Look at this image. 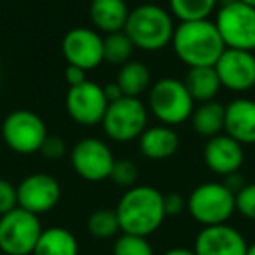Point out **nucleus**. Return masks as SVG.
<instances>
[{
	"mask_svg": "<svg viewBox=\"0 0 255 255\" xmlns=\"http://www.w3.org/2000/svg\"><path fill=\"white\" fill-rule=\"evenodd\" d=\"M163 196L150 185L129 187L117 203V219L124 234L147 238L156 233L166 219Z\"/></svg>",
	"mask_w": 255,
	"mask_h": 255,
	"instance_id": "obj_1",
	"label": "nucleus"
},
{
	"mask_svg": "<svg viewBox=\"0 0 255 255\" xmlns=\"http://www.w3.org/2000/svg\"><path fill=\"white\" fill-rule=\"evenodd\" d=\"M171 44L177 58L189 68L213 67L226 51V44L217 30L215 21L210 19L182 21L175 26Z\"/></svg>",
	"mask_w": 255,
	"mask_h": 255,
	"instance_id": "obj_2",
	"label": "nucleus"
},
{
	"mask_svg": "<svg viewBox=\"0 0 255 255\" xmlns=\"http://www.w3.org/2000/svg\"><path fill=\"white\" fill-rule=\"evenodd\" d=\"M175 25L166 9L154 4H143L131 9L124 33L133 46L143 51H159L173 39Z\"/></svg>",
	"mask_w": 255,
	"mask_h": 255,
	"instance_id": "obj_3",
	"label": "nucleus"
},
{
	"mask_svg": "<svg viewBox=\"0 0 255 255\" xmlns=\"http://www.w3.org/2000/svg\"><path fill=\"white\" fill-rule=\"evenodd\" d=\"M191 217L203 227L226 224L236 212L234 192L219 182H206L194 189L187 198Z\"/></svg>",
	"mask_w": 255,
	"mask_h": 255,
	"instance_id": "obj_4",
	"label": "nucleus"
},
{
	"mask_svg": "<svg viewBox=\"0 0 255 255\" xmlns=\"http://www.w3.org/2000/svg\"><path fill=\"white\" fill-rule=\"evenodd\" d=\"M149 107L164 126H173L184 123L192 116L194 100L189 95L184 81L164 77L159 79L150 89Z\"/></svg>",
	"mask_w": 255,
	"mask_h": 255,
	"instance_id": "obj_5",
	"label": "nucleus"
},
{
	"mask_svg": "<svg viewBox=\"0 0 255 255\" xmlns=\"http://www.w3.org/2000/svg\"><path fill=\"white\" fill-rule=\"evenodd\" d=\"M39 215L23 208L0 217V250L5 255H30L42 234Z\"/></svg>",
	"mask_w": 255,
	"mask_h": 255,
	"instance_id": "obj_6",
	"label": "nucleus"
},
{
	"mask_svg": "<svg viewBox=\"0 0 255 255\" xmlns=\"http://www.w3.org/2000/svg\"><path fill=\"white\" fill-rule=\"evenodd\" d=\"M215 26L227 49L255 51V7L240 0L227 2L217 12Z\"/></svg>",
	"mask_w": 255,
	"mask_h": 255,
	"instance_id": "obj_7",
	"label": "nucleus"
},
{
	"mask_svg": "<svg viewBox=\"0 0 255 255\" xmlns=\"http://www.w3.org/2000/svg\"><path fill=\"white\" fill-rule=\"evenodd\" d=\"M102 124L107 136L114 142H131L147 129V109L138 98L123 96L109 103Z\"/></svg>",
	"mask_w": 255,
	"mask_h": 255,
	"instance_id": "obj_8",
	"label": "nucleus"
},
{
	"mask_svg": "<svg viewBox=\"0 0 255 255\" xmlns=\"http://www.w3.org/2000/svg\"><path fill=\"white\" fill-rule=\"evenodd\" d=\"M2 136L11 150L28 156L40 150L44 140L47 138V128L39 114L19 109L4 119Z\"/></svg>",
	"mask_w": 255,
	"mask_h": 255,
	"instance_id": "obj_9",
	"label": "nucleus"
},
{
	"mask_svg": "<svg viewBox=\"0 0 255 255\" xmlns=\"http://www.w3.org/2000/svg\"><path fill=\"white\" fill-rule=\"evenodd\" d=\"M70 161L75 173L88 182H102L109 178L116 163L109 145L98 138H82L75 143Z\"/></svg>",
	"mask_w": 255,
	"mask_h": 255,
	"instance_id": "obj_10",
	"label": "nucleus"
},
{
	"mask_svg": "<svg viewBox=\"0 0 255 255\" xmlns=\"http://www.w3.org/2000/svg\"><path fill=\"white\" fill-rule=\"evenodd\" d=\"M65 105H67L68 116L75 123L82 126H95L103 121L109 100L105 98L103 86L86 81L79 86L68 88Z\"/></svg>",
	"mask_w": 255,
	"mask_h": 255,
	"instance_id": "obj_11",
	"label": "nucleus"
},
{
	"mask_svg": "<svg viewBox=\"0 0 255 255\" xmlns=\"http://www.w3.org/2000/svg\"><path fill=\"white\" fill-rule=\"evenodd\" d=\"M18 191V206L30 213L42 215L54 208L60 203L61 185L53 175L47 173H33L25 177Z\"/></svg>",
	"mask_w": 255,
	"mask_h": 255,
	"instance_id": "obj_12",
	"label": "nucleus"
},
{
	"mask_svg": "<svg viewBox=\"0 0 255 255\" xmlns=\"http://www.w3.org/2000/svg\"><path fill=\"white\" fill-rule=\"evenodd\" d=\"M61 49L68 65L86 72L96 68L103 61V39L91 28L77 26L67 32L61 42Z\"/></svg>",
	"mask_w": 255,
	"mask_h": 255,
	"instance_id": "obj_13",
	"label": "nucleus"
},
{
	"mask_svg": "<svg viewBox=\"0 0 255 255\" xmlns=\"http://www.w3.org/2000/svg\"><path fill=\"white\" fill-rule=\"evenodd\" d=\"M220 84L231 91L243 93L255 86V56L250 51L227 49L213 65Z\"/></svg>",
	"mask_w": 255,
	"mask_h": 255,
	"instance_id": "obj_14",
	"label": "nucleus"
},
{
	"mask_svg": "<svg viewBox=\"0 0 255 255\" xmlns=\"http://www.w3.org/2000/svg\"><path fill=\"white\" fill-rule=\"evenodd\" d=\"M196 255H247L248 245L243 234L227 224L203 227L194 240Z\"/></svg>",
	"mask_w": 255,
	"mask_h": 255,
	"instance_id": "obj_15",
	"label": "nucleus"
},
{
	"mask_svg": "<svg viewBox=\"0 0 255 255\" xmlns=\"http://www.w3.org/2000/svg\"><path fill=\"white\" fill-rule=\"evenodd\" d=\"M205 164L208 170L213 173L222 175V177H229L233 173H238L245 161L243 145L231 138L229 135H217L206 142L205 145Z\"/></svg>",
	"mask_w": 255,
	"mask_h": 255,
	"instance_id": "obj_16",
	"label": "nucleus"
},
{
	"mask_svg": "<svg viewBox=\"0 0 255 255\" xmlns=\"http://www.w3.org/2000/svg\"><path fill=\"white\" fill-rule=\"evenodd\" d=\"M226 135L241 145L255 143V102L248 98L233 100L226 107Z\"/></svg>",
	"mask_w": 255,
	"mask_h": 255,
	"instance_id": "obj_17",
	"label": "nucleus"
},
{
	"mask_svg": "<svg viewBox=\"0 0 255 255\" xmlns=\"http://www.w3.org/2000/svg\"><path fill=\"white\" fill-rule=\"evenodd\" d=\"M140 150L149 159H168L178 150V135L170 126H152L147 128L140 135Z\"/></svg>",
	"mask_w": 255,
	"mask_h": 255,
	"instance_id": "obj_18",
	"label": "nucleus"
},
{
	"mask_svg": "<svg viewBox=\"0 0 255 255\" xmlns=\"http://www.w3.org/2000/svg\"><path fill=\"white\" fill-rule=\"evenodd\" d=\"M93 25L105 33L123 32L129 9L124 0H93L89 7Z\"/></svg>",
	"mask_w": 255,
	"mask_h": 255,
	"instance_id": "obj_19",
	"label": "nucleus"
},
{
	"mask_svg": "<svg viewBox=\"0 0 255 255\" xmlns=\"http://www.w3.org/2000/svg\"><path fill=\"white\" fill-rule=\"evenodd\" d=\"M184 84L187 88L189 95L192 96V100L199 103L212 102L219 93V89L222 88L220 79L213 67L189 68Z\"/></svg>",
	"mask_w": 255,
	"mask_h": 255,
	"instance_id": "obj_20",
	"label": "nucleus"
},
{
	"mask_svg": "<svg viewBox=\"0 0 255 255\" xmlns=\"http://www.w3.org/2000/svg\"><path fill=\"white\" fill-rule=\"evenodd\" d=\"M33 255H79L77 238L65 227H47L40 234Z\"/></svg>",
	"mask_w": 255,
	"mask_h": 255,
	"instance_id": "obj_21",
	"label": "nucleus"
},
{
	"mask_svg": "<svg viewBox=\"0 0 255 255\" xmlns=\"http://www.w3.org/2000/svg\"><path fill=\"white\" fill-rule=\"evenodd\" d=\"M191 119L194 131L212 138V136L220 135V131L224 129V124H226V107L222 103L215 102V100L205 102L198 109H194Z\"/></svg>",
	"mask_w": 255,
	"mask_h": 255,
	"instance_id": "obj_22",
	"label": "nucleus"
},
{
	"mask_svg": "<svg viewBox=\"0 0 255 255\" xmlns=\"http://www.w3.org/2000/svg\"><path fill=\"white\" fill-rule=\"evenodd\" d=\"M150 82V72L147 65L140 61H128L121 67L119 75H117V84L121 86L124 96L138 98Z\"/></svg>",
	"mask_w": 255,
	"mask_h": 255,
	"instance_id": "obj_23",
	"label": "nucleus"
},
{
	"mask_svg": "<svg viewBox=\"0 0 255 255\" xmlns=\"http://www.w3.org/2000/svg\"><path fill=\"white\" fill-rule=\"evenodd\" d=\"M219 0H170V9L182 21H199L208 19L215 11Z\"/></svg>",
	"mask_w": 255,
	"mask_h": 255,
	"instance_id": "obj_24",
	"label": "nucleus"
},
{
	"mask_svg": "<svg viewBox=\"0 0 255 255\" xmlns=\"http://www.w3.org/2000/svg\"><path fill=\"white\" fill-rule=\"evenodd\" d=\"M133 49L135 46L129 40V37L124 33V30L116 33H107V37L103 39V61L124 65L129 61Z\"/></svg>",
	"mask_w": 255,
	"mask_h": 255,
	"instance_id": "obj_25",
	"label": "nucleus"
},
{
	"mask_svg": "<svg viewBox=\"0 0 255 255\" xmlns=\"http://www.w3.org/2000/svg\"><path fill=\"white\" fill-rule=\"evenodd\" d=\"M88 231L95 238H98V240L114 238L121 231L116 210H109V208L95 210L88 219Z\"/></svg>",
	"mask_w": 255,
	"mask_h": 255,
	"instance_id": "obj_26",
	"label": "nucleus"
},
{
	"mask_svg": "<svg viewBox=\"0 0 255 255\" xmlns=\"http://www.w3.org/2000/svg\"><path fill=\"white\" fill-rule=\"evenodd\" d=\"M112 255H154V250L147 238L123 233L114 243Z\"/></svg>",
	"mask_w": 255,
	"mask_h": 255,
	"instance_id": "obj_27",
	"label": "nucleus"
},
{
	"mask_svg": "<svg viewBox=\"0 0 255 255\" xmlns=\"http://www.w3.org/2000/svg\"><path fill=\"white\" fill-rule=\"evenodd\" d=\"M109 178L119 187H135V182L138 178V168H136V164L133 161L119 159L114 163Z\"/></svg>",
	"mask_w": 255,
	"mask_h": 255,
	"instance_id": "obj_28",
	"label": "nucleus"
},
{
	"mask_svg": "<svg viewBox=\"0 0 255 255\" xmlns=\"http://www.w3.org/2000/svg\"><path fill=\"white\" fill-rule=\"evenodd\" d=\"M236 210L248 220H255V184H248L234 194Z\"/></svg>",
	"mask_w": 255,
	"mask_h": 255,
	"instance_id": "obj_29",
	"label": "nucleus"
},
{
	"mask_svg": "<svg viewBox=\"0 0 255 255\" xmlns=\"http://www.w3.org/2000/svg\"><path fill=\"white\" fill-rule=\"evenodd\" d=\"M18 208V191L5 178H0V217Z\"/></svg>",
	"mask_w": 255,
	"mask_h": 255,
	"instance_id": "obj_30",
	"label": "nucleus"
},
{
	"mask_svg": "<svg viewBox=\"0 0 255 255\" xmlns=\"http://www.w3.org/2000/svg\"><path fill=\"white\" fill-rule=\"evenodd\" d=\"M39 152L42 154L44 157H47V159H60V157H63L65 152H67V143H65V140L61 138V136L47 135V138L44 140Z\"/></svg>",
	"mask_w": 255,
	"mask_h": 255,
	"instance_id": "obj_31",
	"label": "nucleus"
},
{
	"mask_svg": "<svg viewBox=\"0 0 255 255\" xmlns=\"http://www.w3.org/2000/svg\"><path fill=\"white\" fill-rule=\"evenodd\" d=\"M163 203L166 217H178L187 208V199H184V196L178 192H170V194L163 196Z\"/></svg>",
	"mask_w": 255,
	"mask_h": 255,
	"instance_id": "obj_32",
	"label": "nucleus"
},
{
	"mask_svg": "<svg viewBox=\"0 0 255 255\" xmlns=\"http://www.w3.org/2000/svg\"><path fill=\"white\" fill-rule=\"evenodd\" d=\"M65 81L68 82L70 88L82 84V82L88 81V79H86V70H82V68H79V67H74V65H68L67 70H65Z\"/></svg>",
	"mask_w": 255,
	"mask_h": 255,
	"instance_id": "obj_33",
	"label": "nucleus"
},
{
	"mask_svg": "<svg viewBox=\"0 0 255 255\" xmlns=\"http://www.w3.org/2000/svg\"><path fill=\"white\" fill-rule=\"evenodd\" d=\"M103 93H105V98L109 100V103L112 102H117V100H121L124 96L123 89H121V86L116 82H109V84L103 86Z\"/></svg>",
	"mask_w": 255,
	"mask_h": 255,
	"instance_id": "obj_34",
	"label": "nucleus"
},
{
	"mask_svg": "<svg viewBox=\"0 0 255 255\" xmlns=\"http://www.w3.org/2000/svg\"><path fill=\"white\" fill-rule=\"evenodd\" d=\"M163 255H196L194 250H189V248H170V250H166Z\"/></svg>",
	"mask_w": 255,
	"mask_h": 255,
	"instance_id": "obj_35",
	"label": "nucleus"
},
{
	"mask_svg": "<svg viewBox=\"0 0 255 255\" xmlns=\"http://www.w3.org/2000/svg\"><path fill=\"white\" fill-rule=\"evenodd\" d=\"M247 255H255V243H254V245H248Z\"/></svg>",
	"mask_w": 255,
	"mask_h": 255,
	"instance_id": "obj_36",
	"label": "nucleus"
},
{
	"mask_svg": "<svg viewBox=\"0 0 255 255\" xmlns=\"http://www.w3.org/2000/svg\"><path fill=\"white\" fill-rule=\"evenodd\" d=\"M240 2H243V4L250 5V7H255V0H240Z\"/></svg>",
	"mask_w": 255,
	"mask_h": 255,
	"instance_id": "obj_37",
	"label": "nucleus"
},
{
	"mask_svg": "<svg viewBox=\"0 0 255 255\" xmlns=\"http://www.w3.org/2000/svg\"><path fill=\"white\" fill-rule=\"evenodd\" d=\"M2 255H5V254H2Z\"/></svg>",
	"mask_w": 255,
	"mask_h": 255,
	"instance_id": "obj_38",
	"label": "nucleus"
}]
</instances>
